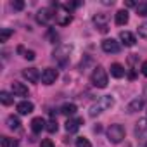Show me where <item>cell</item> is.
<instances>
[{
	"instance_id": "cell-10",
	"label": "cell",
	"mask_w": 147,
	"mask_h": 147,
	"mask_svg": "<svg viewBox=\"0 0 147 147\" xmlns=\"http://www.w3.org/2000/svg\"><path fill=\"white\" fill-rule=\"evenodd\" d=\"M83 125V119L82 118H69L67 121H66V131L67 133H75V131H78V128Z\"/></svg>"
},
{
	"instance_id": "cell-20",
	"label": "cell",
	"mask_w": 147,
	"mask_h": 147,
	"mask_svg": "<svg viewBox=\"0 0 147 147\" xmlns=\"http://www.w3.org/2000/svg\"><path fill=\"white\" fill-rule=\"evenodd\" d=\"M61 113L64 116H73V114H76V106L75 104H64L61 107Z\"/></svg>"
},
{
	"instance_id": "cell-5",
	"label": "cell",
	"mask_w": 147,
	"mask_h": 147,
	"mask_svg": "<svg viewBox=\"0 0 147 147\" xmlns=\"http://www.w3.org/2000/svg\"><path fill=\"white\" fill-rule=\"evenodd\" d=\"M57 76H59L57 69H54V67H47V69L42 71V78H40V80H42L43 85H52V83H55Z\"/></svg>"
},
{
	"instance_id": "cell-15",
	"label": "cell",
	"mask_w": 147,
	"mask_h": 147,
	"mask_svg": "<svg viewBox=\"0 0 147 147\" xmlns=\"http://www.w3.org/2000/svg\"><path fill=\"white\" fill-rule=\"evenodd\" d=\"M119 40H121V43L125 45V47H133L135 45V35L133 33H130V31H121L119 33Z\"/></svg>"
},
{
	"instance_id": "cell-31",
	"label": "cell",
	"mask_w": 147,
	"mask_h": 147,
	"mask_svg": "<svg viewBox=\"0 0 147 147\" xmlns=\"http://www.w3.org/2000/svg\"><path fill=\"white\" fill-rule=\"evenodd\" d=\"M23 57L28 59V61H33V59H35V52H33V50H26V54H24Z\"/></svg>"
},
{
	"instance_id": "cell-35",
	"label": "cell",
	"mask_w": 147,
	"mask_h": 147,
	"mask_svg": "<svg viewBox=\"0 0 147 147\" xmlns=\"http://www.w3.org/2000/svg\"><path fill=\"white\" fill-rule=\"evenodd\" d=\"M145 147H147V145H145Z\"/></svg>"
},
{
	"instance_id": "cell-14",
	"label": "cell",
	"mask_w": 147,
	"mask_h": 147,
	"mask_svg": "<svg viewBox=\"0 0 147 147\" xmlns=\"http://www.w3.org/2000/svg\"><path fill=\"white\" fill-rule=\"evenodd\" d=\"M12 94L16 95V97H26L30 92H28V87L24 85V83H19V82H14L12 83Z\"/></svg>"
},
{
	"instance_id": "cell-25",
	"label": "cell",
	"mask_w": 147,
	"mask_h": 147,
	"mask_svg": "<svg viewBox=\"0 0 147 147\" xmlns=\"http://www.w3.org/2000/svg\"><path fill=\"white\" fill-rule=\"evenodd\" d=\"M137 14L142 16V18H147V2L144 0V2H138L137 5Z\"/></svg>"
},
{
	"instance_id": "cell-18",
	"label": "cell",
	"mask_w": 147,
	"mask_h": 147,
	"mask_svg": "<svg viewBox=\"0 0 147 147\" xmlns=\"http://www.w3.org/2000/svg\"><path fill=\"white\" fill-rule=\"evenodd\" d=\"M43 128H47L45 126V119L43 118H33V121H31V131L33 133H40Z\"/></svg>"
},
{
	"instance_id": "cell-26",
	"label": "cell",
	"mask_w": 147,
	"mask_h": 147,
	"mask_svg": "<svg viewBox=\"0 0 147 147\" xmlns=\"http://www.w3.org/2000/svg\"><path fill=\"white\" fill-rule=\"evenodd\" d=\"M47 38L50 40V43H55V42L59 40V35L55 33V30H54V28H50V30H49V33H47Z\"/></svg>"
},
{
	"instance_id": "cell-9",
	"label": "cell",
	"mask_w": 147,
	"mask_h": 147,
	"mask_svg": "<svg viewBox=\"0 0 147 147\" xmlns=\"http://www.w3.org/2000/svg\"><path fill=\"white\" fill-rule=\"evenodd\" d=\"M23 76H24L30 83H36V82L42 78L40 71H38L36 67H28V69H24V71H23Z\"/></svg>"
},
{
	"instance_id": "cell-2",
	"label": "cell",
	"mask_w": 147,
	"mask_h": 147,
	"mask_svg": "<svg viewBox=\"0 0 147 147\" xmlns=\"http://www.w3.org/2000/svg\"><path fill=\"white\" fill-rule=\"evenodd\" d=\"M90 80H92L94 87H97V88H106V87H107V82H109V80H107V73H106V69H104L102 66H97V67L94 69Z\"/></svg>"
},
{
	"instance_id": "cell-23",
	"label": "cell",
	"mask_w": 147,
	"mask_h": 147,
	"mask_svg": "<svg viewBox=\"0 0 147 147\" xmlns=\"http://www.w3.org/2000/svg\"><path fill=\"white\" fill-rule=\"evenodd\" d=\"M14 35V30H11V28H2V30H0V42H7L11 36Z\"/></svg>"
},
{
	"instance_id": "cell-30",
	"label": "cell",
	"mask_w": 147,
	"mask_h": 147,
	"mask_svg": "<svg viewBox=\"0 0 147 147\" xmlns=\"http://www.w3.org/2000/svg\"><path fill=\"white\" fill-rule=\"evenodd\" d=\"M12 7L16 11H23L24 9V2H23V0H16V2H12Z\"/></svg>"
},
{
	"instance_id": "cell-1",
	"label": "cell",
	"mask_w": 147,
	"mask_h": 147,
	"mask_svg": "<svg viewBox=\"0 0 147 147\" xmlns=\"http://www.w3.org/2000/svg\"><path fill=\"white\" fill-rule=\"evenodd\" d=\"M114 106V97L113 95H104V97H100L92 107H90V116L92 118H95V116H99L100 113H104V111H107V109H111Z\"/></svg>"
},
{
	"instance_id": "cell-13",
	"label": "cell",
	"mask_w": 147,
	"mask_h": 147,
	"mask_svg": "<svg viewBox=\"0 0 147 147\" xmlns=\"http://www.w3.org/2000/svg\"><path fill=\"white\" fill-rule=\"evenodd\" d=\"M135 135L140 137V138H147V118H142L137 121V126H135Z\"/></svg>"
},
{
	"instance_id": "cell-22",
	"label": "cell",
	"mask_w": 147,
	"mask_h": 147,
	"mask_svg": "<svg viewBox=\"0 0 147 147\" xmlns=\"http://www.w3.org/2000/svg\"><path fill=\"white\" fill-rule=\"evenodd\" d=\"M0 102H2L4 106H11V104L14 102V99H12V95H11L9 92L2 90V92H0Z\"/></svg>"
},
{
	"instance_id": "cell-7",
	"label": "cell",
	"mask_w": 147,
	"mask_h": 147,
	"mask_svg": "<svg viewBox=\"0 0 147 147\" xmlns=\"http://www.w3.org/2000/svg\"><path fill=\"white\" fill-rule=\"evenodd\" d=\"M73 21V16L69 14V11H66L62 5H61V11H55V23L64 26V24H69Z\"/></svg>"
},
{
	"instance_id": "cell-29",
	"label": "cell",
	"mask_w": 147,
	"mask_h": 147,
	"mask_svg": "<svg viewBox=\"0 0 147 147\" xmlns=\"http://www.w3.org/2000/svg\"><path fill=\"white\" fill-rule=\"evenodd\" d=\"M138 36L147 38V23H142V24L138 26Z\"/></svg>"
},
{
	"instance_id": "cell-6",
	"label": "cell",
	"mask_w": 147,
	"mask_h": 147,
	"mask_svg": "<svg viewBox=\"0 0 147 147\" xmlns=\"http://www.w3.org/2000/svg\"><path fill=\"white\" fill-rule=\"evenodd\" d=\"M119 49H121V45H119V42H116L114 38H106V40H102V50H104V52H107V54H118Z\"/></svg>"
},
{
	"instance_id": "cell-12",
	"label": "cell",
	"mask_w": 147,
	"mask_h": 147,
	"mask_svg": "<svg viewBox=\"0 0 147 147\" xmlns=\"http://www.w3.org/2000/svg\"><path fill=\"white\" fill-rule=\"evenodd\" d=\"M144 104H145V97H137L126 106V113H137L144 107Z\"/></svg>"
},
{
	"instance_id": "cell-8",
	"label": "cell",
	"mask_w": 147,
	"mask_h": 147,
	"mask_svg": "<svg viewBox=\"0 0 147 147\" xmlns=\"http://www.w3.org/2000/svg\"><path fill=\"white\" fill-rule=\"evenodd\" d=\"M52 19H55V14H52L50 9H42V11H38V14H36V21H38L40 24H49Z\"/></svg>"
},
{
	"instance_id": "cell-27",
	"label": "cell",
	"mask_w": 147,
	"mask_h": 147,
	"mask_svg": "<svg viewBox=\"0 0 147 147\" xmlns=\"http://www.w3.org/2000/svg\"><path fill=\"white\" fill-rule=\"evenodd\" d=\"M57 128H59V126H57V121H55V119H50V121L47 123V131H49V133H55Z\"/></svg>"
},
{
	"instance_id": "cell-19",
	"label": "cell",
	"mask_w": 147,
	"mask_h": 147,
	"mask_svg": "<svg viewBox=\"0 0 147 147\" xmlns=\"http://www.w3.org/2000/svg\"><path fill=\"white\" fill-rule=\"evenodd\" d=\"M111 76H114V78H123V76H125V67H123L121 64L114 62V64L111 66Z\"/></svg>"
},
{
	"instance_id": "cell-16",
	"label": "cell",
	"mask_w": 147,
	"mask_h": 147,
	"mask_svg": "<svg viewBox=\"0 0 147 147\" xmlns=\"http://www.w3.org/2000/svg\"><path fill=\"white\" fill-rule=\"evenodd\" d=\"M18 113H19V114H23V116H26V114L33 113V104H31L30 100H21V102L18 104Z\"/></svg>"
},
{
	"instance_id": "cell-32",
	"label": "cell",
	"mask_w": 147,
	"mask_h": 147,
	"mask_svg": "<svg viewBox=\"0 0 147 147\" xmlns=\"http://www.w3.org/2000/svg\"><path fill=\"white\" fill-rule=\"evenodd\" d=\"M40 147H54V142L50 138H45V140H42V145Z\"/></svg>"
},
{
	"instance_id": "cell-17",
	"label": "cell",
	"mask_w": 147,
	"mask_h": 147,
	"mask_svg": "<svg viewBox=\"0 0 147 147\" xmlns=\"http://www.w3.org/2000/svg\"><path fill=\"white\" fill-rule=\"evenodd\" d=\"M128 19H130V16H128V11L126 9H121V11L116 12V24L118 26H125L128 23Z\"/></svg>"
},
{
	"instance_id": "cell-3",
	"label": "cell",
	"mask_w": 147,
	"mask_h": 147,
	"mask_svg": "<svg viewBox=\"0 0 147 147\" xmlns=\"http://www.w3.org/2000/svg\"><path fill=\"white\" fill-rule=\"evenodd\" d=\"M107 138L113 144H119L125 138V128L121 125H111L107 128Z\"/></svg>"
},
{
	"instance_id": "cell-34",
	"label": "cell",
	"mask_w": 147,
	"mask_h": 147,
	"mask_svg": "<svg viewBox=\"0 0 147 147\" xmlns=\"http://www.w3.org/2000/svg\"><path fill=\"white\" fill-rule=\"evenodd\" d=\"M140 69H142V75H144V76H147V61H144V62H142Z\"/></svg>"
},
{
	"instance_id": "cell-33",
	"label": "cell",
	"mask_w": 147,
	"mask_h": 147,
	"mask_svg": "<svg viewBox=\"0 0 147 147\" xmlns=\"http://www.w3.org/2000/svg\"><path fill=\"white\" fill-rule=\"evenodd\" d=\"M125 5H126V7H135V9H137V5H138V4L135 2V0H126Z\"/></svg>"
},
{
	"instance_id": "cell-28",
	"label": "cell",
	"mask_w": 147,
	"mask_h": 147,
	"mask_svg": "<svg viewBox=\"0 0 147 147\" xmlns=\"http://www.w3.org/2000/svg\"><path fill=\"white\" fill-rule=\"evenodd\" d=\"M76 147H92V144L85 137H78L76 138Z\"/></svg>"
},
{
	"instance_id": "cell-21",
	"label": "cell",
	"mask_w": 147,
	"mask_h": 147,
	"mask_svg": "<svg viewBox=\"0 0 147 147\" xmlns=\"http://www.w3.org/2000/svg\"><path fill=\"white\" fill-rule=\"evenodd\" d=\"M7 126H9L11 130H19V126H21V121H19V118L11 114V116L7 118Z\"/></svg>"
},
{
	"instance_id": "cell-11",
	"label": "cell",
	"mask_w": 147,
	"mask_h": 147,
	"mask_svg": "<svg viewBox=\"0 0 147 147\" xmlns=\"http://www.w3.org/2000/svg\"><path fill=\"white\" fill-rule=\"evenodd\" d=\"M107 21H109V16L107 14H97V16H94V23L97 24V28L102 33L107 31Z\"/></svg>"
},
{
	"instance_id": "cell-4",
	"label": "cell",
	"mask_w": 147,
	"mask_h": 147,
	"mask_svg": "<svg viewBox=\"0 0 147 147\" xmlns=\"http://www.w3.org/2000/svg\"><path fill=\"white\" fill-rule=\"evenodd\" d=\"M73 52V47L71 45H59L54 52H52V57L54 59H57V61H61L62 64L69 59V54Z\"/></svg>"
},
{
	"instance_id": "cell-24",
	"label": "cell",
	"mask_w": 147,
	"mask_h": 147,
	"mask_svg": "<svg viewBox=\"0 0 147 147\" xmlns=\"http://www.w3.org/2000/svg\"><path fill=\"white\" fill-rule=\"evenodd\" d=\"M2 147H19V142L9 137H2Z\"/></svg>"
}]
</instances>
